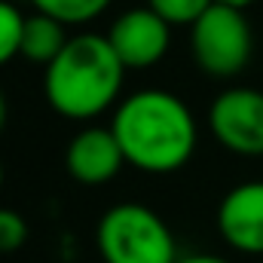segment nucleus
I'll return each mask as SVG.
<instances>
[{
	"mask_svg": "<svg viewBox=\"0 0 263 263\" xmlns=\"http://www.w3.org/2000/svg\"><path fill=\"white\" fill-rule=\"evenodd\" d=\"M123 165H129V162H126V153L110 126H83L67 141L65 168L83 187L110 184L123 172Z\"/></svg>",
	"mask_w": 263,
	"mask_h": 263,
	"instance_id": "obj_7",
	"label": "nucleus"
},
{
	"mask_svg": "<svg viewBox=\"0 0 263 263\" xmlns=\"http://www.w3.org/2000/svg\"><path fill=\"white\" fill-rule=\"evenodd\" d=\"M22 28H25V12L15 3L0 0V67L9 65L12 59H18Z\"/></svg>",
	"mask_w": 263,
	"mask_h": 263,
	"instance_id": "obj_11",
	"label": "nucleus"
},
{
	"mask_svg": "<svg viewBox=\"0 0 263 263\" xmlns=\"http://www.w3.org/2000/svg\"><path fill=\"white\" fill-rule=\"evenodd\" d=\"M6 117H9V104H6V95H3V89H0V132L6 126Z\"/></svg>",
	"mask_w": 263,
	"mask_h": 263,
	"instance_id": "obj_15",
	"label": "nucleus"
},
{
	"mask_svg": "<svg viewBox=\"0 0 263 263\" xmlns=\"http://www.w3.org/2000/svg\"><path fill=\"white\" fill-rule=\"evenodd\" d=\"M67 25L59 18L46 15V12H31L25 15V28H22V49L18 55L34 62V65H52L59 59V52L67 46Z\"/></svg>",
	"mask_w": 263,
	"mask_h": 263,
	"instance_id": "obj_9",
	"label": "nucleus"
},
{
	"mask_svg": "<svg viewBox=\"0 0 263 263\" xmlns=\"http://www.w3.org/2000/svg\"><path fill=\"white\" fill-rule=\"evenodd\" d=\"M101 263H175L181 257L172 227L144 202L110 205L95 227Z\"/></svg>",
	"mask_w": 263,
	"mask_h": 263,
	"instance_id": "obj_3",
	"label": "nucleus"
},
{
	"mask_svg": "<svg viewBox=\"0 0 263 263\" xmlns=\"http://www.w3.org/2000/svg\"><path fill=\"white\" fill-rule=\"evenodd\" d=\"M217 3H230V6H239V9H248L251 3H257V0H217Z\"/></svg>",
	"mask_w": 263,
	"mask_h": 263,
	"instance_id": "obj_16",
	"label": "nucleus"
},
{
	"mask_svg": "<svg viewBox=\"0 0 263 263\" xmlns=\"http://www.w3.org/2000/svg\"><path fill=\"white\" fill-rule=\"evenodd\" d=\"M110 129L126 162L144 175L181 172L199 144V126L187 101L168 89H138L114 107Z\"/></svg>",
	"mask_w": 263,
	"mask_h": 263,
	"instance_id": "obj_1",
	"label": "nucleus"
},
{
	"mask_svg": "<svg viewBox=\"0 0 263 263\" xmlns=\"http://www.w3.org/2000/svg\"><path fill=\"white\" fill-rule=\"evenodd\" d=\"M190 52L199 70L214 80L239 77L254 55V31L245 9L214 0L190 28Z\"/></svg>",
	"mask_w": 263,
	"mask_h": 263,
	"instance_id": "obj_4",
	"label": "nucleus"
},
{
	"mask_svg": "<svg viewBox=\"0 0 263 263\" xmlns=\"http://www.w3.org/2000/svg\"><path fill=\"white\" fill-rule=\"evenodd\" d=\"M31 3L37 12L59 18L67 28H77V25H89L98 15H104L114 0H31Z\"/></svg>",
	"mask_w": 263,
	"mask_h": 263,
	"instance_id": "obj_10",
	"label": "nucleus"
},
{
	"mask_svg": "<svg viewBox=\"0 0 263 263\" xmlns=\"http://www.w3.org/2000/svg\"><path fill=\"white\" fill-rule=\"evenodd\" d=\"M175 263H230L220 254H205V251H190V254H181Z\"/></svg>",
	"mask_w": 263,
	"mask_h": 263,
	"instance_id": "obj_14",
	"label": "nucleus"
},
{
	"mask_svg": "<svg viewBox=\"0 0 263 263\" xmlns=\"http://www.w3.org/2000/svg\"><path fill=\"white\" fill-rule=\"evenodd\" d=\"M126 65L114 52L107 34L83 31L67 40L52 65L43 67L46 104L73 123L95 120L123 98Z\"/></svg>",
	"mask_w": 263,
	"mask_h": 263,
	"instance_id": "obj_2",
	"label": "nucleus"
},
{
	"mask_svg": "<svg viewBox=\"0 0 263 263\" xmlns=\"http://www.w3.org/2000/svg\"><path fill=\"white\" fill-rule=\"evenodd\" d=\"M208 129L236 156H263V92L251 86L223 89L208 107Z\"/></svg>",
	"mask_w": 263,
	"mask_h": 263,
	"instance_id": "obj_5",
	"label": "nucleus"
},
{
	"mask_svg": "<svg viewBox=\"0 0 263 263\" xmlns=\"http://www.w3.org/2000/svg\"><path fill=\"white\" fill-rule=\"evenodd\" d=\"M28 242V220L15 208H0V257L22 251Z\"/></svg>",
	"mask_w": 263,
	"mask_h": 263,
	"instance_id": "obj_13",
	"label": "nucleus"
},
{
	"mask_svg": "<svg viewBox=\"0 0 263 263\" xmlns=\"http://www.w3.org/2000/svg\"><path fill=\"white\" fill-rule=\"evenodd\" d=\"M220 239L239 254H263V181L227 190L214 214Z\"/></svg>",
	"mask_w": 263,
	"mask_h": 263,
	"instance_id": "obj_8",
	"label": "nucleus"
},
{
	"mask_svg": "<svg viewBox=\"0 0 263 263\" xmlns=\"http://www.w3.org/2000/svg\"><path fill=\"white\" fill-rule=\"evenodd\" d=\"M107 40L126 70H147L159 65L172 46V25L150 6H135L114 18Z\"/></svg>",
	"mask_w": 263,
	"mask_h": 263,
	"instance_id": "obj_6",
	"label": "nucleus"
},
{
	"mask_svg": "<svg viewBox=\"0 0 263 263\" xmlns=\"http://www.w3.org/2000/svg\"><path fill=\"white\" fill-rule=\"evenodd\" d=\"M3 178H6V175H3V162H0V190H3Z\"/></svg>",
	"mask_w": 263,
	"mask_h": 263,
	"instance_id": "obj_17",
	"label": "nucleus"
},
{
	"mask_svg": "<svg viewBox=\"0 0 263 263\" xmlns=\"http://www.w3.org/2000/svg\"><path fill=\"white\" fill-rule=\"evenodd\" d=\"M211 3L214 0H147V6L156 15H162L172 28H193Z\"/></svg>",
	"mask_w": 263,
	"mask_h": 263,
	"instance_id": "obj_12",
	"label": "nucleus"
}]
</instances>
